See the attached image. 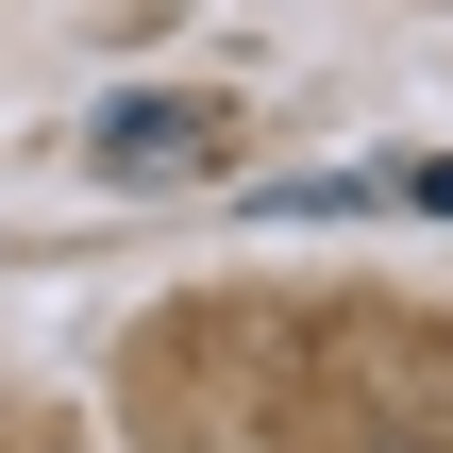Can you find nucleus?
I'll return each mask as SVG.
<instances>
[{"mask_svg":"<svg viewBox=\"0 0 453 453\" xmlns=\"http://www.w3.org/2000/svg\"><path fill=\"white\" fill-rule=\"evenodd\" d=\"M370 202H403L387 168H286V185H252V219H370Z\"/></svg>","mask_w":453,"mask_h":453,"instance_id":"obj_2","label":"nucleus"},{"mask_svg":"<svg viewBox=\"0 0 453 453\" xmlns=\"http://www.w3.org/2000/svg\"><path fill=\"white\" fill-rule=\"evenodd\" d=\"M219 134H235L219 101H185V84H118V101L84 118V168H101V185H202Z\"/></svg>","mask_w":453,"mask_h":453,"instance_id":"obj_1","label":"nucleus"}]
</instances>
